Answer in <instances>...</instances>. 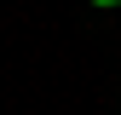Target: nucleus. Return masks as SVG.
Returning a JSON list of instances; mask_svg holds the SVG:
<instances>
[{
  "instance_id": "f257e3e1",
  "label": "nucleus",
  "mask_w": 121,
  "mask_h": 115,
  "mask_svg": "<svg viewBox=\"0 0 121 115\" xmlns=\"http://www.w3.org/2000/svg\"><path fill=\"white\" fill-rule=\"evenodd\" d=\"M92 6H104V12H110V6H121V0H92Z\"/></svg>"
}]
</instances>
